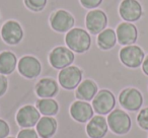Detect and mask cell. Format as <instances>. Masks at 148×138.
Here are the masks:
<instances>
[{
  "label": "cell",
  "mask_w": 148,
  "mask_h": 138,
  "mask_svg": "<svg viewBox=\"0 0 148 138\" xmlns=\"http://www.w3.org/2000/svg\"><path fill=\"white\" fill-rule=\"evenodd\" d=\"M17 70L25 78L35 79L41 74L42 64L35 56L25 55L19 59L17 63Z\"/></svg>",
  "instance_id": "9c48e42d"
},
{
  "label": "cell",
  "mask_w": 148,
  "mask_h": 138,
  "mask_svg": "<svg viewBox=\"0 0 148 138\" xmlns=\"http://www.w3.org/2000/svg\"><path fill=\"white\" fill-rule=\"evenodd\" d=\"M16 138H39V134L34 128H23L18 132Z\"/></svg>",
  "instance_id": "d4e9b609"
},
{
  "label": "cell",
  "mask_w": 148,
  "mask_h": 138,
  "mask_svg": "<svg viewBox=\"0 0 148 138\" xmlns=\"http://www.w3.org/2000/svg\"><path fill=\"white\" fill-rule=\"evenodd\" d=\"M36 107L41 115L55 116L59 112V104L54 99H40L36 102Z\"/></svg>",
  "instance_id": "7402d4cb"
},
{
  "label": "cell",
  "mask_w": 148,
  "mask_h": 138,
  "mask_svg": "<svg viewBox=\"0 0 148 138\" xmlns=\"http://www.w3.org/2000/svg\"><path fill=\"white\" fill-rule=\"evenodd\" d=\"M109 129L116 135H125L131 130V117L121 109H114L107 118Z\"/></svg>",
  "instance_id": "7a4b0ae2"
},
{
  "label": "cell",
  "mask_w": 148,
  "mask_h": 138,
  "mask_svg": "<svg viewBox=\"0 0 148 138\" xmlns=\"http://www.w3.org/2000/svg\"><path fill=\"white\" fill-rule=\"evenodd\" d=\"M75 25L74 16L65 9H58L50 16V25L57 33H67Z\"/></svg>",
  "instance_id": "ba28073f"
},
{
  "label": "cell",
  "mask_w": 148,
  "mask_h": 138,
  "mask_svg": "<svg viewBox=\"0 0 148 138\" xmlns=\"http://www.w3.org/2000/svg\"><path fill=\"white\" fill-rule=\"evenodd\" d=\"M25 5L27 9L34 12H40L46 7L48 0H23Z\"/></svg>",
  "instance_id": "603a6c76"
},
{
  "label": "cell",
  "mask_w": 148,
  "mask_h": 138,
  "mask_svg": "<svg viewBox=\"0 0 148 138\" xmlns=\"http://www.w3.org/2000/svg\"><path fill=\"white\" fill-rule=\"evenodd\" d=\"M142 71L144 72V74L148 76V55L145 56L143 60V63H142Z\"/></svg>",
  "instance_id": "f1b7e54d"
},
{
  "label": "cell",
  "mask_w": 148,
  "mask_h": 138,
  "mask_svg": "<svg viewBox=\"0 0 148 138\" xmlns=\"http://www.w3.org/2000/svg\"><path fill=\"white\" fill-rule=\"evenodd\" d=\"M86 134L89 138H103L109 131L108 121L103 116H93L85 127Z\"/></svg>",
  "instance_id": "2e32d148"
},
{
  "label": "cell",
  "mask_w": 148,
  "mask_h": 138,
  "mask_svg": "<svg viewBox=\"0 0 148 138\" xmlns=\"http://www.w3.org/2000/svg\"><path fill=\"white\" fill-rule=\"evenodd\" d=\"M41 119V113L37 107L33 105H25L17 111L15 115L17 125L21 128H33Z\"/></svg>",
  "instance_id": "7c38bea8"
},
{
  "label": "cell",
  "mask_w": 148,
  "mask_h": 138,
  "mask_svg": "<svg viewBox=\"0 0 148 138\" xmlns=\"http://www.w3.org/2000/svg\"><path fill=\"white\" fill-rule=\"evenodd\" d=\"M10 134V127L5 120L0 119V138H6Z\"/></svg>",
  "instance_id": "4316f807"
},
{
  "label": "cell",
  "mask_w": 148,
  "mask_h": 138,
  "mask_svg": "<svg viewBox=\"0 0 148 138\" xmlns=\"http://www.w3.org/2000/svg\"><path fill=\"white\" fill-rule=\"evenodd\" d=\"M57 128L58 123L56 119L50 116L41 117V119L36 125V130L40 138H52L56 134Z\"/></svg>",
  "instance_id": "d6986e66"
},
{
  "label": "cell",
  "mask_w": 148,
  "mask_h": 138,
  "mask_svg": "<svg viewBox=\"0 0 148 138\" xmlns=\"http://www.w3.org/2000/svg\"><path fill=\"white\" fill-rule=\"evenodd\" d=\"M117 35L113 29H106L97 35V43L101 50L108 51L113 49L117 44Z\"/></svg>",
  "instance_id": "44dd1931"
},
{
  "label": "cell",
  "mask_w": 148,
  "mask_h": 138,
  "mask_svg": "<svg viewBox=\"0 0 148 138\" xmlns=\"http://www.w3.org/2000/svg\"><path fill=\"white\" fill-rule=\"evenodd\" d=\"M92 106L95 112L97 115H109L116 106V97L114 93L109 89H101L97 91V95L92 100Z\"/></svg>",
  "instance_id": "52a82bcc"
},
{
  "label": "cell",
  "mask_w": 148,
  "mask_h": 138,
  "mask_svg": "<svg viewBox=\"0 0 148 138\" xmlns=\"http://www.w3.org/2000/svg\"><path fill=\"white\" fill-rule=\"evenodd\" d=\"M65 44L74 53L83 54L90 49L91 37L85 30L81 27H73L66 34Z\"/></svg>",
  "instance_id": "6da1fadb"
},
{
  "label": "cell",
  "mask_w": 148,
  "mask_h": 138,
  "mask_svg": "<svg viewBox=\"0 0 148 138\" xmlns=\"http://www.w3.org/2000/svg\"><path fill=\"white\" fill-rule=\"evenodd\" d=\"M83 71L77 66L70 65L61 69L58 74V82L66 91H73L77 89L82 81Z\"/></svg>",
  "instance_id": "3957f363"
},
{
  "label": "cell",
  "mask_w": 148,
  "mask_h": 138,
  "mask_svg": "<svg viewBox=\"0 0 148 138\" xmlns=\"http://www.w3.org/2000/svg\"><path fill=\"white\" fill-rule=\"evenodd\" d=\"M3 42L7 45H18L23 39V29L16 21H7L3 23L0 31Z\"/></svg>",
  "instance_id": "30bf717a"
},
{
  "label": "cell",
  "mask_w": 148,
  "mask_h": 138,
  "mask_svg": "<svg viewBox=\"0 0 148 138\" xmlns=\"http://www.w3.org/2000/svg\"><path fill=\"white\" fill-rule=\"evenodd\" d=\"M69 113L72 119L78 123H87L95 116V110L88 102L77 100L70 106Z\"/></svg>",
  "instance_id": "5bb4252c"
},
{
  "label": "cell",
  "mask_w": 148,
  "mask_h": 138,
  "mask_svg": "<svg viewBox=\"0 0 148 138\" xmlns=\"http://www.w3.org/2000/svg\"><path fill=\"white\" fill-rule=\"evenodd\" d=\"M17 57L11 51L0 52V74L10 75L17 68Z\"/></svg>",
  "instance_id": "ffe728a7"
},
{
  "label": "cell",
  "mask_w": 148,
  "mask_h": 138,
  "mask_svg": "<svg viewBox=\"0 0 148 138\" xmlns=\"http://www.w3.org/2000/svg\"><path fill=\"white\" fill-rule=\"evenodd\" d=\"M117 41L122 46L134 45L138 39V30L135 25L128 21L121 23L116 30Z\"/></svg>",
  "instance_id": "9a60e30c"
},
{
  "label": "cell",
  "mask_w": 148,
  "mask_h": 138,
  "mask_svg": "<svg viewBox=\"0 0 148 138\" xmlns=\"http://www.w3.org/2000/svg\"><path fill=\"white\" fill-rule=\"evenodd\" d=\"M8 89V80H7L5 75L0 74V97L6 93Z\"/></svg>",
  "instance_id": "83f0119b"
},
{
  "label": "cell",
  "mask_w": 148,
  "mask_h": 138,
  "mask_svg": "<svg viewBox=\"0 0 148 138\" xmlns=\"http://www.w3.org/2000/svg\"><path fill=\"white\" fill-rule=\"evenodd\" d=\"M108 16L106 12L101 9H91L85 16V27L91 35H99L107 29Z\"/></svg>",
  "instance_id": "8fae6325"
},
{
  "label": "cell",
  "mask_w": 148,
  "mask_h": 138,
  "mask_svg": "<svg viewBox=\"0 0 148 138\" xmlns=\"http://www.w3.org/2000/svg\"><path fill=\"white\" fill-rule=\"evenodd\" d=\"M48 59L52 67L61 70L63 68L72 65L75 60V55L74 52L71 51L68 47L58 46L50 52Z\"/></svg>",
  "instance_id": "5b68a950"
},
{
  "label": "cell",
  "mask_w": 148,
  "mask_h": 138,
  "mask_svg": "<svg viewBox=\"0 0 148 138\" xmlns=\"http://www.w3.org/2000/svg\"><path fill=\"white\" fill-rule=\"evenodd\" d=\"M119 103L126 111L137 112L143 105V95L135 87H127L120 93Z\"/></svg>",
  "instance_id": "8992f818"
},
{
  "label": "cell",
  "mask_w": 148,
  "mask_h": 138,
  "mask_svg": "<svg viewBox=\"0 0 148 138\" xmlns=\"http://www.w3.org/2000/svg\"><path fill=\"white\" fill-rule=\"evenodd\" d=\"M137 124L141 129L148 131V107L140 110L137 115Z\"/></svg>",
  "instance_id": "cb8c5ba5"
},
{
  "label": "cell",
  "mask_w": 148,
  "mask_h": 138,
  "mask_svg": "<svg viewBox=\"0 0 148 138\" xmlns=\"http://www.w3.org/2000/svg\"><path fill=\"white\" fill-rule=\"evenodd\" d=\"M120 61L128 68H138L142 65L145 58V53L141 47L137 45L124 46L119 52Z\"/></svg>",
  "instance_id": "277c9868"
},
{
  "label": "cell",
  "mask_w": 148,
  "mask_h": 138,
  "mask_svg": "<svg viewBox=\"0 0 148 138\" xmlns=\"http://www.w3.org/2000/svg\"><path fill=\"white\" fill-rule=\"evenodd\" d=\"M35 91L40 99H53L59 93V84L52 77H44L37 82Z\"/></svg>",
  "instance_id": "e0dca14e"
},
{
  "label": "cell",
  "mask_w": 148,
  "mask_h": 138,
  "mask_svg": "<svg viewBox=\"0 0 148 138\" xmlns=\"http://www.w3.org/2000/svg\"><path fill=\"white\" fill-rule=\"evenodd\" d=\"M82 7L86 9H95L103 3V0H79Z\"/></svg>",
  "instance_id": "484cf974"
},
{
  "label": "cell",
  "mask_w": 148,
  "mask_h": 138,
  "mask_svg": "<svg viewBox=\"0 0 148 138\" xmlns=\"http://www.w3.org/2000/svg\"><path fill=\"white\" fill-rule=\"evenodd\" d=\"M99 91V87L97 82L92 79H84L80 82L75 91V97L79 101L90 102L95 99Z\"/></svg>",
  "instance_id": "ac0fdd59"
},
{
  "label": "cell",
  "mask_w": 148,
  "mask_h": 138,
  "mask_svg": "<svg viewBox=\"0 0 148 138\" xmlns=\"http://www.w3.org/2000/svg\"><path fill=\"white\" fill-rule=\"evenodd\" d=\"M6 138H15V137H12V136H8V137H6Z\"/></svg>",
  "instance_id": "f546056e"
},
{
  "label": "cell",
  "mask_w": 148,
  "mask_h": 138,
  "mask_svg": "<svg viewBox=\"0 0 148 138\" xmlns=\"http://www.w3.org/2000/svg\"><path fill=\"white\" fill-rule=\"evenodd\" d=\"M119 14L125 21L134 23L141 19L143 7L138 0H122L119 5Z\"/></svg>",
  "instance_id": "4fadbf2b"
}]
</instances>
